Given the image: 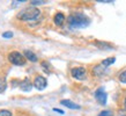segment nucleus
Here are the masks:
<instances>
[{"instance_id": "nucleus-15", "label": "nucleus", "mask_w": 126, "mask_h": 116, "mask_svg": "<svg viewBox=\"0 0 126 116\" xmlns=\"http://www.w3.org/2000/svg\"><path fill=\"white\" fill-rule=\"evenodd\" d=\"M119 80L122 81L123 84H126V70L123 72V73H120V76H119Z\"/></svg>"}, {"instance_id": "nucleus-19", "label": "nucleus", "mask_w": 126, "mask_h": 116, "mask_svg": "<svg viewBox=\"0 0 126 116\" xmlns=\"http://www.w3.org/2000/svg\"><path fill=\"white\" fill-rule=\"evenodd\" d=\"M12 36H13V33H11V31H7V33H4V34H2V37H5V39H9Z\"/></svg>"}, {"instance_id": "nucleus-13", "label": "nucleus", "mask_w": 126, "mask_h": 116, "mask_svg": "<svg viewBox=\"0 0 126 116\" xmlns=\"http://www.w3.org/2000/svg\"><path fill=\"white\" fill-rule=\"evenodd\" d=\"M116 60V58L115 57H110V58H107L105 60H103V63H102V65L104 66V67H107V66L111 65V64H113Z\"/></svg>"}, {"instance_id": "nucleus-9", "label": "nucleus", "mask_w": 126, "mask_h": 116, "mask_svg": "<svg viewBox=\"0 0 126 116\" xmlns=\"http://www.w3.org/2000/svg\"><path fill=\"white\" fill-rule=\"evenodd\" d=\"M64 21H65V15L63 13H57L56 16H54V23L57 26H61L64 23Z\"/></svg>"}, {"instance_id": "nucleus-14", "label": "nucleus", "mask_w": 126, "mask_h": 116, "mask_svg": "<svg viewBox=\"0 0 126 116\" xmlns=\"http://www.w3.org/2000/svg\"><path fill=\"white\" fill-rule=\"evenodd\" d=\"M6 87H7V82H6V79H5V78H0V93L5 92Z\"/></svg>"}, {"instance_id": "nucleus-10", "label": "nucleus", "mask_w": 126, "mask_h": 116, "mask_svg": "<svg viewBox=\"0 0 126 116\" xmlns=\"http://www.w3.org/2000/svg\"><path fill=\"white\" fill-rule=\"evenodd\" d=\"M95 45L97 46V48H99L101 50H111L113 46L111 45V44H109V43H105V42H96Z\"/></svg>"}, {"instance_id": "nucleus-20", "label": "nucleus", "mask_w": 126, "mask_h": 116, "mask_svg": "<svg viewBox=\"0 0 126 116\" xmlns=\"http://www.w3.org/2000/svg\"><path fill=\"white\" fill-rule=\"evenodd\" d=\"M45 2L46 1H35V0L34 1H31V4L32 5H43V4H45Z\"/></svg>"}, {"instance_id": "nucleus-6", "label": "nucleus", "mask_w": 126, "mask_h": 116, "mask_svg": "<svg viewBox=\"0 0 126 116\" xmlns=\"http://www.w3.org/2000/svg\"><path fill=\"white\" fill-rule=\"evenodd\" d=\"M34 86L37 89H39V91H43L46 87V79L44 77H42V76H37L35 78Z\"/></svg>"}, {"instance_id": "nucleus-16", "label": "nucleus", "mask_w": 126, "mask_h": 116, "mask_svg": "<svg viewBox=\"0 0 126 116\" xmlns=\"http://www.w3.org/2000/svg\"><path fill=\"white\" fill-rule=\"evenodd\" d=\"M98 116H113V115H112V113L110 110H103V112L99 113Z\"/></svg>"}, {"instance_id": "nucleus-3", "label": "nucleus", "mask_w": 126, "mask_h": 116, "mask_svg": "<svg viewBox=\"0 0 126 116\" xmlns=\"http://www.w3.org/2000/svg\"><path fill=\"white\" fill-rule=\"evenodd\" d=\"M8 60L14 64V65H19V66H22L26 64V58L23 55H21L20 52H16V51H13L11 54L8 55Z\"/></svg>"}, {"instance_id": "nucleus-21", "label": "nucleus", "mask_w": 126, "mask_h": 116, "mask_svg": "<svg viewBox=\"0 0 126 116\" xmlns=\"http://www.w3.org/2000/svg\"><path fill=\"white\" fill-rule=\"evenodd\" d=\"M53 110H54V112H57V113H60V114H64V112H63V110H60V109H57V108H54Z\"/></svg>"}, {"instance_id": "nucleus-22", "label": "nucleus", "mask_w": 126, "mask_h": 116, "mask_svg": "<svg viewBox=\"0 0 126 116\" xmlns=\"http://www.w3.org/2000/svg\"><path fill=\"white\" fill-rule=\"evenodd\" d=\"M125 106H126V99H125Z\"/></svg>"}, {"instance_id": "nucleus-2", "label": "nucleus", "mask_w": 126, "mask_h": 116, "mask_svg": "<svg viewBox=\"0 0 126 116\" xmlns=\"http://www.w3.org/2000/svg\"><path fill=\"white\" fill-rule=\"evenodd\" d=\"M39 15H41L39 9H37V8H35V7H27L20 12L17 18L23 20V21H30V20L37 19Z\"/></svg>"}, {"instance_id": "nucleus-5", "label": "nucleus", "mask_w": 126, "mask_h": 116, "mask_svg": "<svg viewBox=\"0 0 126 116\" xmlns=\"http://www.w3.org/2000/svg\"><path fill=\"white\" fill-rule=\"evenodd\" d=\"M95 97H96V100L98 101V103H101V104L107 103L108 94H107V92L104 91L103 87H99V88L95 92Z\"/></svg>"}, {"instance_id": "nucleus-17", "label": "nucleus", "mask_w": 126, "mask_h": 116, "mask_svg": "<svg viewBox=\"0 0 126 116\" xmlns=\"http://www.w3.org/2000/svg\"><path fill=\"white\" fill-rule=\"evenodd\" d=\"M42 66H43V67H45V69H44V71H45V72L50 73V65H49V63L43 62V63H42Z\"/></svg>"}, {"instance_id": "nucleus-18", "label": "nucleus", "mask_w": 126, "mask_h": 116, "mask_svg": "<svg viewBox=\"0 0 126 116\" xmlns=\"http://www.w3.org/2000/svg\"><path fill=\"white\" fill-rule=\"evenodd\" d=\"M0 116H12V113L8 110H0Z\"/></svg>"}, {"instance_id": "nucleus-7", "label": "nucleus", "mask_w": 126, "mask_h": 116, "mask_svg": "<svg viewBox=\"0 0 126 116\" xmlns=\"http://www.w3.org/2000/svg\"><path fill=\"white\" fill-rule=\"evenodd\" d=\"M20 88L24 91V92H29L31 89V81L29 80V78H24L21 82H20Z\"/></svg>"}, {"instance_id": "nucleus-12", "label": "nucleus", "mask_w": 126, "mask_h": 116, "mask_svg": "<svg viewBox=\"0 0 126 116\" xmlns=\"http://www.w3.org/2000/svg\"><path fill=\"white\" fill-rule=\"evenodd\" d=\"M104 71H105V67L101 64V65L95 66V67H94V70H93V73L95 74V76H97V77H99V76H102V74L104 73Z\"/></svg>"}, {"instance_id": "nucleus-8", "label": "nucleus", "mask_w": 126, "mask_h": 116, "mask_svg": "<svg viewBox=\"0 0 126 116\" xmlns=\"http://www.w3.org/2000/svg\"><path fill=\"white\" fill-rule=\"evenodd\" d=\"M60 103L64 104V106H66V107H67V108H69V109H80L81 108L79 104L74 103V102H72L71 100H61Z\"/></svg>"}, {"instance_id": "nucleus-4", "label": "nucleus", "mask_w": 126, "mask_h": 116, "mask_svg": "<svg viewBox=\"0 0 126 116\" xmlns=\"http://www.w3.org/2000/svg\"><path fill=\"white\" fill-rule=\"evenodd\" d=\"M71 73H72V77L74 78V79H77V80H83V79H86V77H87V71H86V69L84 67H74V69H72V71H71Z\"/></svg>"}, {"instance_id": "nucleus-11", "label": "nucleus", "mask_w": 126, "mask_h": 116, "mask_svg": "<svg viewBox=\"0 0 126 116\" xmlns=\"http://www.w3.org/2000/svg\"><path fill=\"white\" fill-rule=\"evenodd\" d=\"M24 57L29 59L30 62H37V56L30 50H26L24 51Z\"/></svg>"}, {"instance_id": "nucleus-1", "label": "nucleus", "mask_w": 126, "mask_h": 116, "mask_svg": "<svg viewBox=\"0 0 126 116\" xmlns=\"http://www.w3.org/2000/svg\"><path fill=\"white\" fill-rule=\"evenodd\" d=\"M90 22V20L83 13H74L68 18V24L72 28H84Z\"/></svg>"}]
</instances>
